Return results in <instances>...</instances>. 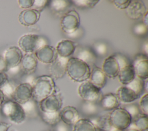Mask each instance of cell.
<instances>
[{
	"label": "cell",
	"mask_w": 148,
	"mask_h": 131,
	"mask_svg": "<svg viewBox=\"0 0 148 131\" xmlns=\"http://www.w3.org/2000/svg\"><path fill=\"white\" fill-rule=\"evenodd\" d=\"M99 0H75L72 1L74 5L81 8H93L98 2Z\"/></svg>",
	"instance_id": "836d02e7"
},
{
	"label": "cell",
	"mask_w": 148,
	"mask_h": 131,
	"mask_svg": "<svg viewBox=\"0 0 148 131\" xmlns=\"http://www.w3.org/2000/svg\"><path fill=\"white\" fill-rule=\"evenodd\" d=\"M23 57V53L18 47L12 46L8 48L5 51L3 56L7 71L17 67L20 64Z\"/></svg>",
	"instance_id": "30bf717a"
},
{
	"label": "cell",
	"mask_w": 148,
	"mask_h": 131,
	"mask_svg": "<svg viewBox=\"0 0 148 131\" xmlns=\"http://www.w3.org/2000/svg\"><path fill=\"white\" fill-rule=\"evenodd\" d=\"M49 131H52V130H49Z\"/></svg>",
	"instance_id": "f5cc1de1"
},
{
	"label": "cell",
	"mask_w": 148,
	"mask_h": 131,
	"mask_svg": "<svg viewBox=\"0 0 148 131\" xmlns=\"http://www.w3.org/2000/svg\"><path fill=\"white\" fill-rule=\"evenodd\" d=\"M40 117L43 121L50 126H56L61 121L60 111L54 113H44L40 111Z\"/></svg>",
	"instance_id": "f546056e"
},
{
	"label": "cell",
	"mask_w": 148,
	"mask_h": 131,
	"mask_svg": "<svg viewBox=\"0 0 148 131\" xmlns=\"http://www.w3.org/2000/svg\"><path fill=\"white\" fill-rule=\"evenodd\" d=\"M76 46L75 42L69 39H64L58 42L56 50L60 57L68 58L75 53Z\"/></svg>",
	"instance_id": "e0dca14e"
},
{
	"label": "cell",
	"mask_w": 148,
	"mask_h": 131,
	"mask_svg": "<svg viewBox=\"0 0 148 131\" xmlns=\"http://www.w3.org/2000/svg\"><path fill=\"white\" fill-rule=\"evenodd\" d=\"M130 128L137 129L139 131H147L148 129V117L147 115L140 114L133 119Z\"/></svg>",
	"instance_id": "4316f807"
},
{
	"label": "cell",
	"mask_w": 148,
	"mask_h": 131,
	"mask_svg": "<svg viewBox=\"0 0 148 131\" xmlns=\"http://www.w3.org/2000/svg\"><path fill=\"white\" fill-rule=\"evenodd\" d=\"M80 16L75 10L66 12L62 17L60 26L62 31L68 35L75 33L79 28Z\"/></svg>",
	"instance_id": "8992f818"
},
{
	"label": "cell",
	"mask_w": 148,
	"mask_h": 131,
	"mask_svg": "<svg viewBox=\"0 0 148 131\" xmlns=\"http://www.w3.org/2000/svg\"><path fill=\"white\" fill-rule=\"evenodd\" d=\"M122 108H123L129 113L132 119L142 113L139 105L136 103L132 102L125 104V105H124Z\"/></svg>",
	"instance_id": "d6a6232c"
},
{
	"label": "cell",
	"mask_w": 148,
	"mask_h": 131,
	"mask_svg": "<svg viewBox=\"0 0 148 131\" xmlns=\"http://www.w3.org/2000/svg\"><path fill=\"white\" fill-rule=\"evenodd\" d=\"M112 126L116 129L125 130L128 128L132 119L129 113L122 107H118L109 114Z\"/></svg>",
	"instance_id": "5b68a950"
},
{
	"label": "cell",
	"mask_w": 148,
	"mask_h": 131,
	"mask_svg": "<svg viewBox=\"0 0 148 131\" xmlns=\"http://www.w3.org/2000/svg\"><path fill=\"white\" fill-rule=\"evenodd\" d=\"M51 10L56 14H60L66 10L72 4V2L66 0H56L49 1Z\"/></svg>",
	"instance_id": "f1b7e54d"
},
{
	"label": "cell",
	"mask_w": 148,
	"mask_h": 131,
	"mask_svg": "<svg viewBox=\"0 0 148 131\" xmlns=\"http://www.w3.org/2000/svg\"><path fill=\"white\" fill-rule=\"evenodd\" d=\"M90 121L94 123L97 129L102 131H111L113 129L109 121V114L94 117Z\"/></svg>",
	"instance_id": "d4e9b609"
},
{
	"label": "cell",
	"mask_w": 148,
	"mask_h": 131,
	"mask_svg": "<svg viewBox=\"0 0 148 131\" xmlns=\"http://www.w3.org/2000/svg\"><path fill=\"white\" fill-rule=\"evenodd\" d=\"M124 131H139L137 129H134V128H128L125 130H124Z\"/></svg>",
	"instance_id": "f907efd6"
},
{
	"label": "cell",
	"mask_w": 148,
	"mask_h": 131,
	"mask_svg": "<svg viewBox=\"0 0 148 131\" xmlns=\"http://www.w3.org/2000/svg\"><path fill=\"white\" fill-rule=\"evenodd\" d=\"M144 84L145 81L143 80L135 77L131 83L125 86L132 90L139 97H140L145 91Z\"/></svg>",
	"instance_id": "4dcf8cb0"
},
{
	"label": "cell",
	"mask_w": 148,
	"mask_h": 131,
	"mask_svg": "<svg viewBox=\"0 0 148 131\" xmlns=\"http://www.w3.org/2000/svg\"><path fill=\"white\" fill-rule=\"evenodd\" d=\"M39 104V107L42 112L54 113L60 111L62 106V98L60 93L53 94L42 100Z\"/></svg>",
	"instance_id": "ba28073f"
},
{
	"label": "cell",
	"mask_w": 148,
	"mask_h": 131,
	"mask_svg": "<svg viewBox=\"0 0 148 131\" xmlns=\"http://www.w3.org/2000/svg\"><path fill=\"white\" fill-rule=\"evenodd\" d=\"M49 1L46 0H37L34 1L33 6L35 7L34 9H36L39 12L42 10L47 5H49Z\"/></svg>",
	"instance_id": "60d3db41"
},
{
	"label": "cell",
	"mask_w": 148,
	"mask_h": 131,
	"mask_svg": "<svg viewBox=\"0 0 148 131\" xmlns=\"http://www.w3.org/2000/svg\"><path fill=\"white\" fill-rule=\"evenodd\" d=\"M34 55L37 60L43 63L50 64L58 58L56 48L49 44L43 46L36 50L34 52Z\"/></svg>",
	"instance_id": "8fae6325"
},
{
	"label": "cell",
	"mask_w": 148,
	"mask_h": 131,
	"mask_svg": "<svg viewBox=\"0 0 148 131\" xmlns=\"http://www.w3.org/2000/svg\"><path fill=\"white\" fill-rule=\"evenodd\" d=\"M72 131H97V129L90 119L81 118L73 125Z\"/></svg>",
	"instance_id": "83f0119b"
},
{
	"label": "cell",
	"mask_w": 148,
	"mask_h": 131,
	"mask_svg": "<svg viewBox=\"0 0 148 131\" xmlns=\"http://www.w3.org/2000/svg\"><path fill=\"white\" fill-rule=\"evenodd\" d=\"M114 5L119 9H126L131 3L130 0H115L113 1Z\"/></svg>",
	"instance_id": "ab89813d"
},
{
	"label": "cell",
	"mask_w": 148,
	"mask_h": 131,
	"mask_svg": "<svg viewBox=\"0 0 148 131\" xmlns=\"http://www.w3.org/2000/svg\"><path fill=\"white\" fill-rule=\"evenodd\" d=\"M75 53H76V58L83 61L90 67L94 66L96 55L92 50L86 47H79L78 48H76Z\"/></svg>",
	"instance_id": "44dd1931"
},
{
	"label": "cell",
	"mask_w": 148,
	"mask_h": 131,
	"mask_svg": "<svg viewBox=\"0 0 148 131\" xmlns=\"http://www.w3.org/2000/svg\"><path fill=\"white\" fill-rule=\"evenodd\" d=\"M117 76L120 83L124 85H127L131 83L136 77L132 65L131 64L120 69Z\"/></svg>",
	"instance_id": "cb8c5ba5"
},
{
	"label": "cell",
	"mask_w": 148,
	"mask_h": 131,
	"mask_svg": "<svg viewBox=\"0 0 148 131\" xmlns=\"http://www.w3.org/2000/svg\"><path fill=\"white\" fill-rule=\"evenodd\" d=\"M99 106L97 103L83 101L81 104V112L86 117H94L98 113Z\"/></svg>",
	"instance_id": "484cf974"
},
{
	"label": "cell",
	"mask_w": 148,
	"mask_h": 131,
	"mask_svg": "<svg viewBox=\"0 0 148 131\" xmlns=\"http://www.w3.org/2000/svg\"><path fill=\"white\" fill-rule=\"evenodd\" d=\"M116 95L120 102L125 104L132 103L139 98L132 90L125 85L119 87L116 91Z\"/></svg>",
	"instance_id": "7402d4cb"
},
{
	"label": "cell",
	"mask_w": 148,
	"mask_h": 131,
	"mask_svg": "<svg viewBox=\"0 0 148 131\" xmlns=\"http://www.w3.org/2000/svg\"><path fill=\"white\" fill-rule=\"evenodd\" d=\"M40 12L34 9H25L20 12L18 15V21L24 26H31L38 23L40 18Z\"/></svg>",
	"instance_id": "4fadbf2b"
},
{
	"label": "cell",
	"mask_w": 148,
	"mask_h": 131,
	"mask_svg": "<svg viewBox=\"0 0 148 131\" xmlns=\"http://www.w3.org/2000/svg\"><path fill=\"white\" fill-rule=\"evenodd\" d=\"M10 126V123L0 122V131H8Z\"/></svg>",
	"instance_id": "bcb514c9"
},
{
	"label": "cell",
	"mask_w": 148,
	"mask_h": 131,
	"mask_svg": "<svg viewBox=\"0 0 148 131\" xmlns=\"http://www.w3.org/2000/svg\"><path fill=\"white\" fill-rule=\"evenodd\" d=\"M1 112L12 122L20 124L25 119L26 115L21 104L14 100H8L1 105Z\"/></svg>",
	"instance_id": "3957f363"
},
{
	"label": "cell",
	"mask_w": 148,
	"mask_h": 131,
	"mask_svg": "<svg viewBox=\"0 0 148 131\" xmlns=\"http://www.w3.org/2000/svg\"><path fill=\"white\" fill-rule=\"evenodd\" d=\"M61 121L68 126H73L79 119V112L76 107L67 106L60 111Z\"/></svg>",
	"instance_id": "5bb4252c"
},
{
	"label": "cell",
	"mask_w": 148,
	"mask_h": 131,
	"mask_svg": "<svg viewBox=\"0 0 148 131\" xmlns=\"http://www.w3.org/2000/svg\"><path fill=\"white\" fill-rule=\"evenodd\" d=\"M97 129V131H102V130H101L99 129Z\"/></svg>",
	"instance_id": "816d5d0a"
},
{
	"label": "cell",
	"mask_w": 148,
	"mask_h": 131,
	"mask_svg": "<svg viewBox=\"0 0 148 131\" xmlns=\"http://www.w3.org/2000/svg\"><path fill=\"white\" fill-rule=\"evenodd\" d=\"M32 87L29 83H24L17 85L12 95L13 100L23 104L32 99Z\"/></svg>",
	"instance_id": "9c48e42d"
},
{
	"label": "cell",
	"mask_w": 148,
	"mask_h": 131,
	"mask_svg": "<svg viewBox=\"0 0 148 131\" xmlns=\"http://www.w3.org/2000/svg\"><path fill=\"white\" fill-rule=\"evenodd\" d=\"M99 103V106L105 111H112L119 107L120 104L117 96L113 93L103 95Z\"/></svg>",
	"instance_id": "d6986e66"
},
{
	"label": "cell",
	"mask_w": 148,
	"mask_h": 131,
	"mask_svg": "<svg viewBox=\"0 0 148 131\" xmlns=\"http://www.w3.org/2000/svg\"><path fill=\"white\" fill-rule=\"evenodd\" d=\"M113 56L115 58L117 62H118L120 69L127 65L132 64L130 62V60L126 56L121 53L114 54V55H113Z\"/></svg>",
	"instance_id": "e575fe53"
},
{
	"label": "cell",
	"mask_w": 148,
	"mask_h": 131,
	"mask_svg": "<svg viewBox=\"0 0 148 131\" xmlns=\"http://www.w3.org/2000/svg\"><path fill=\"white\" fill-rule=\"evenodd\" d=\"M139 107L142 114L147 115L148 113V94L146 93L140 99Z\"/></svg>",
	"instance_id": "d590c367"
},
{
	"label": "cell",
	"mask_w": 148,
	"mask_h": 131,
	"mask_svg": "<svg viewBox=\"0 0 148 131\" xmlns=\"http://www.w3.org/2000/svg\"><path fill=\"white\" fill-rule=\"evenodd\" d=\"M8 81L7 74L5 72H0V88Z\"/></svg>",
	"instance_id": "ee69618b"
},
{
	"label": "cell",
	"mask_w": 148,
	"mask_h": 131,
	"mask_svg": "<svg viewBox=\"0 0 148 131\" xmlns=\"http://www.w3.org/2000/svg\"><path fill=\"white\" fill-rule=\"evenodd\" d=\"M143 24H145L146 26H147L148 24V17H147V12L145 14V15L143 16Z\"/></svg>",
	"instance_id": "7dc6e473"
},
{
	"label": "cell",
	"mask_w": 148,
	"mask_h": 131,
	"mask_svg": "<svg viewBox=\"0 0 148 131\" xmlns=\"http://www.w3.org/2000/svg\"><path fill=\"white\" fill-rule=\"evenodd\" d=\"M26 117H35L37 115V103L32 99L21 104Z\"/></svg>",
	"instance_id": "1f68e13d"
},
{
	"label": "cell",
	"mask_w": 148,
	"mask_h": 131,
	"mask_svg": "<svg viewBox=\"0 0 148 131\" xmlns=\"http://www.w3.org/2000/svg\"><path fill=\"white\" fill-rule=\"evenodd\" d=\"M136 77L146 80L148 77V59L145 54H139L136 55L132 63Z\"/></svg>",
	"instance_id": "7c38bea8"
},
{
	"label": "cell",
	"mask_w": 148,
	"mask_h": 131,
	"mask_svg": "<svg viewBox=\"0 0 148 131\" xmlns=\"http://www.w3.org/2000/svg\"><path fill=\"white\" fill-rule=\"evenodd\" d=\"M56 130L55 131H69L68 125H66L61 121L57 123L56 126Z\"/></svg>",
	"instance_id": "7bdbcfd3"
},
{
	"label": "cell",
	"mask_w": 148,
	"mask_h": 131,
	"mask_svg": "<svg viewBox=\"0 0 148 131\" xmlns=\"http://www.w3.org/2000/svg\"><path fill=\"white\" fill-rule=\"evenodd\" d=\"M19 48L27 54L34 53L39 48L47 45L46 39L36 34H25L18 41Z\"/></svg>",
	"instance_id": "277c9868"
},
{
	"label": "cell",
	"mask_w": 148,
	"mask_h": 131,
	"mask_svg": "<svg viewBox=\"0 0 148 131\" xmlns=\"http://www.w3.org/2000/svg\"><path fill=\"white\" fill-rule=\"evenodd\" d=\"M66 73L72 81L83 83L89 79L91 69L89 65L83 61L76 57H71L67 61Z\"/></svg>",
	"instance_id": "7a4b0ae2"
},
{
	"label": "cell",
	"mask_w": 148,
	"mask_h": 131,
	"mask_svg": "<svg viewBox=\"0 0 148 131\" xmlns=\"http://www.w3.org/2000/svg\"><path fill=\"white\" fill-rule=\"evenodd\" d=\"M120 69L119 65L113 55L108 57L104 60L102 70L106 77L114 78L118 76Z\"/></svg>",
	"instance_id": "ac0fdd59"
},
{
	"label": "cell",
	"mask_w": 148,
	"mask_h": 131,
	"mask_svg": "<svg viewBox=\"0 0 148 131\" xmlns=\"http://www.w3.org/2000/svg\"><path fill=\"white\" fill-rule=\"evenodd\" d=\"M6 71H7V69L4 58L0 56V72H5Z\"/></svg>",
	"instance_id": "f6af8a7d"
},
{
	"label": "cell",
	"mask_w": 148,
	"mask_h": 131,
	"mask_svg": "<svg viewBox=\"0 0 148 131\" xmlns=\"http://www.w3.org/2000/svg\"><path fill=\"white\" fill-rule=\"evenodd\" d=\"M32 87V99L37 103L45 98L57 93L58 91L54 79L50 76L47 75L40 76L35 78Z\"/></svg>",
	"instance_id": "6da1fadb"
},
{
	"label": "cell",
	"mask_w": 148,
	"mask_h": 131,
	"mask_svg": "<svg viewBox=\"0 0 148 131\" xmlns=\"http://www.w3.org/2000/svg\"><path fill=\"white\" fill-rule=\"evenodd\" d=\"M34 3V0H19L18 1V4L20 8L28 9L33 6Z\"/></svg>",
	"instance_id": "b9f144b4"
},
{
	"label": "cell",
	"mask_w": 148,
	"mask_h": 131,
	"mask_svg": "<svg viewBox=\"0 0 148 131\" xmlns=\"http://www.w3.org/2000/svg\"><path fill=\"white\" fill-rule=\"evenodd\" d=\"M68 58H57L49 66V72L50 76L54 79L62 78L66 73V65Z\"/></svg>",
	"instance_id": "2e32d148"
},
{
	"label": "cell",
	"mask_w": 148,
	"mask_h": 131,
	"mask_svg": "<svg viewBox=\"0 0 148 131\" xmlns=\"http://www.w3.org/2000/svg\"><path fill=\"white\" fill-rule=\"evenodd\" d=\"M4 99H5V96L3 92H2V91L0 89V106H1V105L3 103Z\"/></svg>",
	"instance_id": "c3c4849f"
},
{
	"label": "cell",
	"mask_w": 148,
	"mask_h": 131,
	"mask_svg": "<svg viewBox=\"0 0 148 131\" xmlns=\"http://www.w3.org/2000/svg\"><path fill=\"white\" fill-rule=\"evenodd\" d=\"M143 49H144L145 54L147 55V42L143 45Z\"/></svg>",
	"instance_id": "681fc988"
},
{
	"label": "cell",
	"mask_w": 148,
	"mask_h": 131,
	"mask_svg": "<svg viewBox=\"0 0 148 131\" xmlns=\"http://www.w3.org/2000/svg\"><path fill=\"white\" fill-rule=\"evenodd\" d=\"M106 76L101 68L94 66L89 78V81L96 87L101 89L106 83Z\"/></svg>",
	"instance_id": "ffe728a7"
},
{
	"label": "cell",
	"mask_w": 148,
	"mask_h": 131,
	"mask_svg": "<svg viewBox=\"0 0 148 131\" xmlns=\"http://www.w3.org/2000/svg\"><path fill=\"white\" fill-rule=\"evenodd\" d=\"M126 10L127 16L132 20L139 19L147 12L145 4L142 1H131Z\"/></svg>",
	"instance_id": "9a60e30c"
},
{
	"label": "cell",
	"mask_w": 148,
	"mask_h": 131,
	"mask_svg": "<svg viewBox=\"0 0 148 131\" xmlns=\"http://www.w3.org/2000/svg\"><path fill=\"white\" fill-rule=\"evenodd\" d=\"M78 94L83 101L98 103L102 98L101 89L88 80L82 83L78 88Z\"/></svg>",
	"instance_id": "52a82bcc"
},
{
	"label": "cell",
	"mask_w": 148,
	"mask_h": 131,
	"mask_svg": "<svg viewBox=\"0 0 148 131\" xmlns=\"http://www.w3.org/2000/svg\"><path fill=\"white\" fill-rule=\"evenodd\" d=\"M133 32L135 35L137 36H143L147 33V26L142 23H138L136 24L133 28Z\"/></svg>",
	"instance_id": "8d00e7d4"
},
{
	"label": "cell",
	"mask_w": 148,
	"mask_h": 131,
	"mask_svg": "<svg viewBox=\"0 0 148 131\" xmlns=\"http://www.w3.org/2000/svg\"><path fill=\"white\" fill-rule=\"evenodd\" d=\"M22 70L26 74H29L35 72L38 65V60L34 54H26L23 57L21 62Z\"/></svg>",
	"instance_id": "603a6c76"
},
{
	"label": "cell",
	"mask_w": 148,
	"mask_h": 131,
	"mask_svg": "<svg viewBox=\"0 0 148 131\" xmlns=\"http://www.w3.org/2000/svg\"><path fill=\"white\" fill-rule=\"evenodd\" d=\"M94 48L95 53L101 56L105 55L108 51L107 46L102 42H98L94 44Z\"/></svg>",
	"instance_id": "f35d334b"
},
{
	"label": "cell",
	"mask_w": 148,
	"mask_h": 131,
	"mask_svg": "<svg viewBox=\"0 0 148 131\" xmlns=\"http://www.w3.org/2000/svg\"><path fill=\"white\" fill-rule=\"evenodd\" d=\"M15 88L16 87H14V85L8 81L0 88V89L3 92L4 96L6 95L7 96L12 97Z\"/></svg>",
	"instance_id": "74e56055"
}]
</instances>
